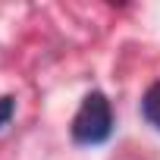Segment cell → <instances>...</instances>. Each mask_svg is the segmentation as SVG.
Instances as JSON below:
<instances>
[{"mask_svg":"<svg viewBox=\"0 0 160 160\" xmlns=\"http://www.w3.org/2000/svg\"><path fill=\"white\" fill-rule=\"evenodd\" d=\"M113 132V110L101 91H91L72 116V138L78 144H101Z\"/></svg>","mask_w":160,"mask_h":160,"instance_id":"6da1fadb","label":"cell"},{"mask_svg":"<svg viewBox=\"0 0 160 160\" xmlns=\"http://www.w3.org/2000/svg\"><path fill=\"white\" fill-rule=\"evenodd\" d=\"M141 113H144V119L160 132V82H154V85L144 91V98H141Z\"/></svg>","mask_w":160,"mask_h":160,"instance_id":"7a4b0ae2","label":"cell"},{"mask_svg":"<svg viewBox=\"0 0 160 160\" xmlns=\"http://www.w3.org/2000/svg\"><path fill=\"white\" fill-rule=\"evenodd\" d=\"M13 110H16V101L13 98H0V129L13 119Z\"/></svg>","mask_w":160,"mask_h":160,"instance_id":"3957f363","label":"cell"}]
</instances>
